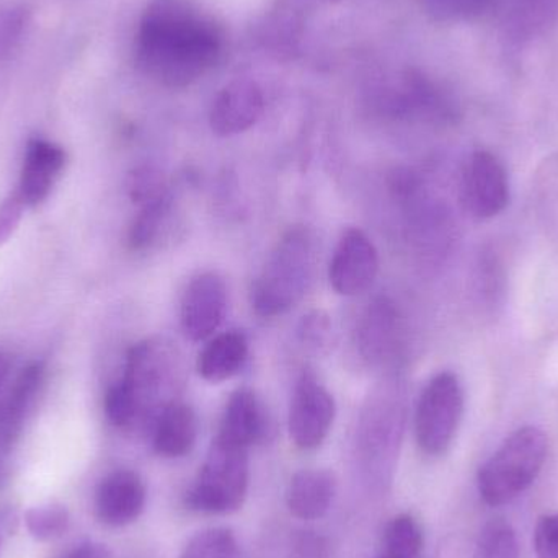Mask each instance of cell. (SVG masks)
I'll use <instances>...</instances> for the list:
<instances>
[{
  "mask_svg": "<svg viewBox=\"0 0 558 558\" xmlns=\"http://www.w3.org/2000/svg\"><path fill=\"white\" fill-rule=\"evenodd\" d=\"M438 558H475L474 557V549H468V547L462 546V544L456 543V541H452V543L446 544V546L441 547V550H439Z\"/></svg>",
  "mask_w": 558,
  "mask_h": 558,
  "instance_id": "836d02e7",
  "label": "cell"
},
{
  "mask_svg": "<svg viewBox=\"0 0 558 558\" xmlns=\"http://www.w3.org/2000/svg\"><path fill=\"white\" fill-rule=\"evenodd\" d=\"M64 166L65 153L58 144L45 140L28 144L16 186L26 206L41 205L48 198Z\"/></svg>",
  "mask_w": 558,
  "mask_h": 558,
  "instance_id": "5bb4252c",
  "label": "cell"
},
{
  "mask_svg": "<svg viewBox=\"0 0 558 558\" xmlns=\"http://www.w3.org/2000/svg\"><path fill=\"white\" fill-rule=\"evenodd\" d=\"M337 407L333 396L311 371L295 383L289 407L288 428L291 441L302 451L322 446L333 426Z\"/></svg>",
  "mask_w": 558,
  "mask_h": 558,
  "instance_id": "52a82bcc",
  "label": "cell"
},
{
  "mask_svg": "<svg viewBox=\"0 0 558 558\" xmlns=\"http://www.w3.org/2000/svg\"><path fill=\"white\" fill-rule=\"evenodd\" d=\"M464 413V392L458 376L439 373L426 384L415 412V436L425 454L442 456L454 441Z\"/></svg>",
  "mask_w": 558,
  "mask_h": 558,
  "instance_id": "8992f818",
  "label": "cell"
},
{
  "mask_svg": "<svg viewBox=\"0 0 558 558\" xmlns=\"http://www.w3.org/2000/svg\"><path fill=\"white\" fill-rule=\"evenodd\" d=\"M248 341L241 331H226L213 338L198 356L199 376L208 383L218 384L241 373L247 363Z\"/></svg>",
  "mask_w": 558,
  "mask_h": 558,
  "instance_id": "ac0fdd59",
  "label": "cell"
},
{
  "mask_svg": "<svg viewBox=\"0 0 558 558\" xmlns=\"http://www.w3.org/2000/svg\"><path fill=\"white\" fill-rule=\"evenodd\" d=\"M423 531L410 514H399L387 524L384 533V558H422Z\"/></svg>",
  "mask_w": 558,
  "mask_h": 558,
  "instance_id": "7402d4cb",
  "label": "cell"
},
{
  "mask_svg": "<svg viewBox=\"0 0 558 558\" xmlns=\"http://www.w3.org/2000/svg\"><path fill=\"white\" fill-rule=\"evenodd\" d=\"M198 436V420L186 403H169L154 420V451L162 458L179 459L192 452Z\"/></svg>",
  "mask_w": 558,
  "mask_h": 558,
  "instance_id": "e0dca14e",
  "label": "cell"
},
{
  "mask_svg": "<svg viewBox=\"0 0 558 558\" xmlns=\"http://www.w3.org/2000/svg\"><path fill=\"white\" fill-rule=\"evenodd\" d=\"M264 108V94L254 81L232 82L216 95L209 111V126L222 137L245 133L260 120Z\"/></svg>",
  "mask_w": 558,
  "mask_h": 558,
  "instance_id": "7c38bea8",
  "label": "cell"
},
{
  "mask_svg": "<svg viewBox=\"0 0 558 558\" xmlns=\"http://www.w3.org/2000/svg\"><path fill=\"white\" fill-rule=\"evenodd\" d=\"M337 495V478L322 469H304L295 472L286 488L289 511L302 521L324 518Z\"/></svg>",
  "mask_w": 558,
  "mask_h": 558,
  "instance_id": "2e32d148",
  "label": "cell"
},
{
  "mask_svg": "<svg viewBox=\"0 0 558 558\" xmlns=\"http://www.w3.org/2000/svg\"><path fill=\"white\" fill-rule=\"evenodd\" d=\"M379 274V252L360 229H348L335 248L328 268L331 288L340 295H357L373 286Z\"/></svg>",
  "mask_w": 558,
  "mask_h": 558,
  "instance_id": "9c48e42d",
  "label": "cell"
},
{
  "mask_svg": "<svg viewBox=\"0 0 558 558\" xmlns=\"http://www.w3.org/2000/svg\"><path fill=\"white\" fill-rule=\"evenodd\" d=\"M146 497V485L136 472L114 471L98 485L95 511L107 526H128L143 514Z\"/></svg>",
  "mask_w": 558,
  "mask_h": 558,
  "instance_id": "4fadbf2b",
  "label": "cell"
},
{
  "mask_svg": "<svg viewBox=\"0 0 558 558\" xmlns=\"http://www.w3.org/2000/svg\"><path fill=\"white\" fill-rule=\"evenodd\" d=\"M379 558H384L383 556H380Z\"/></svg>",
  "mask_w": 558,
  "mask_h": 558,
  "instance_id": "8d00e7d4",
  "label": "cell"
},
{
  "mask_svg": "<svg viewBox=\"0 0 558 558\" xmlns=\"http://www.w3.org/2000/svg\"><path fill=\"white\" fill-rule=\"evenodd\" d=\"M534 550L537 558H558V513L541 518L534 531Z\"/></svg>",
  "mask_w": 558,
  "mask_h": 558,
  "instance_id": "4dcf8cb0",
  "label": "cell"
},
{
  "mask_svg": "<svg viewBox=\"0 0 558 558\" xmlns=\"http://www.w3.org/2000/svg\"><path fill=\"white\" fill-rule=\"evenodd\" d=\"M270 422L264 403L251 389H238L226 405L218 436L248 449L267 438Z\"/></svg>",
  "mask_w": 558,
  "mask_h": 558,
  "instance_id": "9a60e30c",
  "label": "cell"
},
{
  "mask_svg": "<svg viewBox=\"0 0 558 558\" xmlns=\"http://www.w3.org/2000/svg\"><path fill=\"white\" fill-rule=\"evenodd\" d=\"M547 436L524 426L511 433L478 471V494L488 507L517 500L539 477L547 459Z\"/></svg>",
  "mask_w": 558,
  "mask_h": 558,
  "instance_id": "3957f363",
  "label": "cell"
},
{
  "mask_svg": "<svg viewBox=\"0 0 558 558\" xmlns=\"http://www.w3.org/2000/svg\"><path fill=\"white\" fill-rule=\"evenodd\" d=\"M10 366H12V357L5 351H0V386L5 383L7 376H9Z\"/></svg>",
  "mask_w": 558,
  "mask_h": 558,
  "instance_id": "d590c367",
  "label": "cell"
},
{
  "mask_svg": "<svg viewBox=\"0 0 558 558\" xmlns=\"http://www.w3.org/2000/svg\"><path fill=\"white\" fill-rule=\"evenodd\" d=\"M399 308L392 299L379 295L369 302L361 315L356 330V347L361 357L371 366L389 363L400 344Z\"/></svg>",
  "mask_w": 558,
  "mask_h": 558,
  "instance_id": "8fae6325",
  "label": "cell"
},
{
  "mask_svg": "<svg viewBox=\"0 0 558 558\" xmlns=\"http://www.w3.org/2000/svg\"><path fill=\"white\" fill-rule=\"evenodd\" d=\"M25 524L36 541H54L68 531L69 513L62 505H41L26 511Z\"/></svg>",
  "mask_w": 558,
  "mask_h": 558,
  "instance_id": "484cf974",
  "label": "cell"
},
{
  "mask_svg": "<svg viewBox=\"0 0 558 558\" xmlns=\"http://www.w3.org/2000/svg\"><path fill=\"white\" fill-rule=\"evenodd\" d=\"M248 482V449L216 436L195 484L186 492L185 505L198 513H234L247 498Z\"/></svg>",
  "mask_w": 558,
  "mask_h": 558,
  "instance_id": "277c9868",
  "label": "cell"
},
{
  "mask_svg": "<svg viewBox=\"0 0 558 558\" xmlns=\"http://www.w3.org/2000/svg\"><path fill=\"white\" fill-rule=\"evenodd\" d=\"M465 209L478 219L500 215L510 202V182L504 163L487 150L472 154L461 180Z\"/></svg>",
  "mask_w": 558,
  "mask_h": 558,
  "instance_id": "ba28073f",
  "label": "cell"
},
{
  "mask_svg": "<svg viewBox=\"0 0 558 558\" xmlns=\"http://www.w3.org/2000/svg\"><path fill=\"white\" fill-rule=\"evenodd\" d=\"M536 195L544 226L558 235V154L544 162L537 177Z\"/></svg>",
  "mask_w": 558,
  "mask_h": 558,
  "instance_id": "4316f807",
  "label": "cell"
},
{
  "mask_svg": "<svg viewBox=\"0 0 558 558\" xmlns=\"http://www.w3.org/2000/svg\"><path fill=\"white\" fill-rule=\"evenodd\" d=\"M126 192L134 205L146 206L159 202L170 195L166 175L154 167H137L130 172L126 180Z\"/></svg>",
  "mask_w": 558,
  "mask_h": 558,
  "instance_id": "d4e9b609",
  "label": "cell"
},
{
  "mask_svg": "<svg viewBox=\"0 0 558 558\" xmlns=\"http://www.w3.org/2000/svg\"><path fill=\"white\" fill-rule=\"evenodd\" d=\"M25 208V202H23L22 196H20L19 190L10 193V195L0 203V247L9 242L13 232L19 228Z\"/></svg>",
  "mask_w": 558,
  "mask_h": 558,
  "instance_id": "1f68e13d",
  "label": "cell"
},
{
  "mask_svg": "<svg viewBox=\"0 0 558 558\" xmlns=\"http://www.w3.org/2000/svg\"><path fill=\"white\" fill-rule=\"evenodd\" d=\"M234 533L228 527H209L195 534L180 558H238Z\"/></svg>",
  "mask_w": 558,
  "mask_h": 558,
  "instance_id": "cb8c5ba5",
  "label": "cell"
},
{
  "mask_svg": "<svg viewBox=\"0 0 558 558\" xmlns=\"http://www.w3.org/2000/svg\"><path fill=\"white\" fill-rule=\"evenodd\" d=\"M221 52L215 26L180 3H154L137 33L136 54L143 71L167 87L198 81Z\"/></svg>",
  "mask_w": 558,
  "mask_h": 558,
  "instance_id": "6da1fadb",
  "label": "cell"
},
{
  "mask_svg": "<svg viewBox=\"0 0 558 558\" xmlns=\"http://www.w3.org/2000/svg\"><path fill=\"white\" fill-rule=\"evenodd\" d=\"M64 558H110L107 547L101 544H82Z\"/></svg>",
  "mask_w": 558,
  "mask_h": 558,
  "instance_id": "d6a6232c",
  "label": "cell"
},
{
  "mask_svg": "<svg viewBox=\"0 0 558 558\" xmlns=\"http://www.w3.org/2000/svg\"><path fill=\"white\" fill-rule=\"evenodd\" d=\"M558 20V0H507L505 25L517 39H531L549 32Z\"/></svg>",
  "mask_w": 558,
  "mask_h": 558,
  "instance_id": "ffe728a7",
  "label": "cell"
},
{
  "mask_svg": "<svg viewBox=\"0 0 558 558\" xmlns=\"http://www.w3.org/2000/svg\"><path fill=\"white\" fill-rule=\"evenodd\" d=\"M475 558H520L517 531L508 521L492 520L482 527L474 547Z\"/></svg>",
  "mask_w": 558,
  "mask_h": 558,
  "instance_id": "603a6c76",
  "label": "cell"
},
{
  "mask_svg": "<svg viewBox=\"0 0 558 558\" xmlns=\"http://www.w3.org/2000/svg\"><path fill=\"white\" fill-rule=\"evenodd\" d=\"M429 15L441 22L468 20L481 15L490 0H422Z\"/></svg>",
  "mask_w": 558,
  "mask_h": 558,
  "instance_id": "83f0119b",
  "label": "cell"
},
{
  "mask_svg": "<svg viewBox=\"0 0 558 558\" xmlns=\"http://www.w3.org/2000/svg\"><path fill=\"white\" fill-rule=\"evenodd\" d=\"M182 366L170 344L146 340L128 351L124 373L118 383L130 393L137 413L160 410L175 402L177 390L182 386Z\"/></svg>",
  "mask_w": 558,
  "mask_h": 558,
  "instance_id": "5b68a950",
  "label": "cell"
},
{
  "mask_svg": "<svg viewBox=\"0 0 558 558\" xmlns=\"http://www.w3.org/2000/svg\"><path fill=\"white\" fill-rule=\"evenodd\" d=\"M317 241L305 226L289 229L271 251L252 289V305L260 317L274 318L302 301L314 281Z\"/></svg>",
  "mask_w": 558,
  "mask_h": 558,
  "instance_id": "7a4b0ae2",
  "label": "cell"
},
{
  "mask_svg": "<svg viewBox=\"0 0 558 558\" xmlns=\"http://www.w3.org/2000/svg\"><path fill=\"white\" fill-rule=\"evenodd\" d=\"M331 337V324L327 314L322 311H312L304 315L299 325V338L308 350L320 351L328 347Z\"/></svg>",
  "mask_w": 558,
  "mask_h": 558,
  "instance_id": "f546056e",
  "label": "cell"
},
{
  "mask_svg": "<svg viewBox=\"0 0 558 558\" xmlns=\"http://www.w3.org/2000/svg\"><path fill=\"white\" fill-rule=\"evenodd\" d=\"M173 196L170 193L159 202L141 206L128 232V244L133 251L143 252L159 245L172 228Z\"/></svg>",
  "mask_w": 558,
  "mask_h": 558,
  "instance_id": "44dd1931",
  "label": "cell"
},
{
  "mask_svg": "<svg viewBox=\"0 0 558 558\" xmlns=\"http://www.w3.org/2000/svg\"><path fill=\"white\" fill-rule=\"evenodd\" d=\"M43 377H45L43 364H29L0 397V445L9 442L19 432L36 393L41 389Z\"/></svg>",
  "mask_w": 558,
  "mask_h": 558,
  "instance_id": "d6986e66",
  "label": "cell"
},
{
  "mask_svg": "<svg viewBox=\"0 0 558 558\" xmlns=\"http://www.w3.org/2000/svg\"><path fill=\"white\" fill-rule=\"evenodd\" d=\"M28 22V12L23 7L0 10V62L7 58L22 38Z\"/></svg>",
  "mask_w": 558,
  "mask_h": 558,
  "instance_id": "f1b7e54d",
  "label": "cell"
},
{
  "mask_svg": "<svg viewBox=\"0 0 558 558\" xmlns=\"http://www.w3.org/2000/svg\"><path fill=\"white\" fill-rule=\"evenodd\" d=\"M228 308L225 279L215 271L199 274L186 286L180 307L183 333L192 341L208 340L218 331Z\"/></svg>",
  "mask_w": 558,
  "mask_h": 558,
  "instance_id": "30bf717a",
  "label": "cell"
},
{
  "mask_svg": "<svg viewBox=\"0 0 558 558\" xmlns=\"http://www.w3.org/2000/svg\"><path fill=\"white\" fill-rule=\"evenodd\" d=\"M299 549L308 557H320V550L324 549V544L318 537L314 536H304L301 539V543L298 544Z\"/></svg>",
  "mask_w": 558,
  "mask_h": 558,
  "instance_id": "e575fe53",
  "label": "cell"
}]
</instances>
